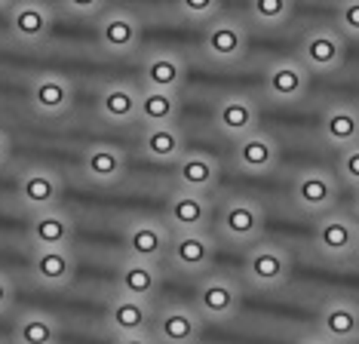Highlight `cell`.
<instances>
[{
  "label": "cell",
  "mask_w": 359,
  "mask_h": 344,
  "mask_svg": "<svg viewBox=\"0 0 359 344\" xmlns=\"http://www.w3.org/2000/svg\"><path fill=\"white\" fill-rule=\"evenodd\" d=\"M0 344H4V341H0Z\"/></svg>",
  "instance_id": "ee69618b"
},
{
  "label": "cell",
  "mask_w": 359,
  "mask_h": 344,
  "mask_svg": "<svg viewBox=\"0 0 359 344\" xmlns=\"http://www.w3.org/2000/svg\"><path fill=\"white\" fill-rule=\"evenodd\" d=\"M353 216L359 218V187H353Z\"/></svg>",
  "instance_id": "60d3db41"
},
{
  "label": "cell",
  "mask_w": 359,
  "mask_h": 344,
  "mask_svg": "<svg viewBox=\"0 0 359 344\" xmlns=\"http://www.w3.org/2000/svg\"><path fill=\"white\" fill-rule=\"evenodd\" d=\"M295 344H334L332 338H325V335L316 329V332H307V335H301V338L295 341Z\"/></svg>",
  "instance_id": "ab89813d"
},
{
  "label": "cell",
  "mask_w": 359,
  "mask_h": 344,
  "mask_svg": "<svg viewBox=\"0 0 359 344\" xmlns=\"http://www.w3.org/2000/svg\"><path fill=\"white\" fill-rule=\"evenodd\" d=\"M111 335H133V332H151L154 323V301L133 298V295L114 292L108 301V314H104Z\"/></svg>",
  "instance_id": "cb8c5ba5"
},
{
  "label": "cell",
  "mask_w": 359,
  "mask_h": 344,
  "mask_svg": "<svg viewBox=\"0 0 359 344\" xmlns=\"http://www.w3.org/2000/svg\"><path fill=\"white\" fill-rule=\"evenodd\" d=\"M243 277L252 289L258 292H276L292 280V256L289 249L271 240H258L246 246L243 258Z\"/></svg>",
  "instance_id": "7a4b0ae2"
},
{
  "label": "cell",
  "mask_w": 359,
  "mask_h": 344,
  "mask_svg": "<svg viewBox=\"0 0 359 344\" xmlns=\"http://www.w3.org/2000/svg\"><path fill=\"white\" fill-rule=\"evenodd\" d=\"M62 6L74 19H99L108 10V0H62Z\"/></svg>",
  "instance_id": "d590c367"
},
{
  "label": "cell",
  "mask_w": 359,
  "mask_h": 344,
  "mask_svg": "<svg viewBox=\"0 0 359 344\" xmlns=\"http://www.w3.org/2000/svg\"><path fill=\"white\" fill-rule=\"evenodd\" d=\"M338 197H341V182L332 169H320V166L301 169L292 178V206L307 218H316L323 212L334 209Z\"/></svg>",
  "instance_id": "52a82bcc"
},
{
  "label": "cell",
  "mask_w": 359,
  "mask_h": 344,
  "mask_svg": "<svg viewBox=\"0 0 359 344\" xmlns=\"http://www.w3.org/2000/svg\"><path fill=\"white\" fill-rule=\"evenodd\" d=\"M203 329H206V319L187 301H172V305L154 310L151 335L157 338V344H200Z\"/></svg>",
  "instance_id": "30bf717a"
},
{
  "label": "cell",
  "mask_w": 359,
  "mask_h": 344,
  "mask_svg": "<svg viewBox=\"0 0 359 344\" xmlns=\"http://www.w3.org/2000/svg\"><path fill=\"white\" fill-rule=\"evenodd\" d=\"M334 28L347 40H359V0H334Z\"/></svg>",
  "instance_id": "d6a6232c"
},
{
  "label": "cell",
  "mask_w": 359,
  "mask_h": 344,
  "mask_svg": "<svg viewBox=\"0 0 359 344\" xmlns=\"http://www.w3.org/2000/svg\"><path fill=\"white\" fill-rule=\"evenodd\" d=\"M15 4V0H0V13H6V10H10V6Z\"/></svg>",
  "instance_id": "b9f144b4"
},
{
  "label": "cell",
  "mask_w": 359,
  "mask_h": 344,
  "mask_svg": "<svg viewBox=\"0 0 359 344\" xmlns=\"http://www.w3.org/2000/svg\"><path fill=\"white\" fill-rule=\"evenodd\" d=\"M334 176H338L341 185L347 187H359V142L338 151V166H334Z\"/></svg>",
  "instance_id": "e575fe53"
},
{
  "label": "cell",
  "mask_w": 359,
  "mask_h": 344,
  "mask_svg": "<svg viewBox=\"0 0 359 344\" xmlns=\"http://www.w3.org/2000/svg\"><path fill=\"white\" fill-rule=\"evenodd\" d=\"M114 344H157L151 332H133V335H114Z\"/></svg>",
  "instance_id": "74e56055"
},
{
  "label": "cell",
  "mask_w": 359,
  "mask_h": 344,
  "mask_svg": "<svg viewBox=\"0 0 359 344\" xmlns=\"http://www.w3.org/2000/svg\"><path fill=\"white\" fill-rule=\"evenodd\" d=\"M172 166H175V185L184 187V191H194V194L209 197L218 187V178H222L218 160L206 151H184Z\"/></svg>",
  "instance_id": "d4e9b609"
},
{
  "label": "cell",
  "mask_w": 359,
  "mask_h": 344,
  "mask_svg": "<svg viewBox=\"0 0 359 344\" xmlns=\"http://www.w3.org/2000/svg\"><path fill=\"white\" fill-rule=\"evenodd\" d=\"M295 0H249V19L264 31H276L292 22Z\"/></svg>",
  "instance_id": "1f68e13d"
},
{
  "label": "cell",
  "mask_w": 359,
  "mask_h": 344,
  "mask_svg": "<svg viewBox=\"0 0 359 344\" xmlns=\"http://www.w3.org/2000/svg\"><path fill=\"white\" fill-rule=\"evenodd\" d=\"M298 59L310 74H334L344 68L347 59V37L334 25L310 28L298 44Z\"/></svg>",
  "instance_id": "9c48e42d"
},
{
  "label": "cell",
  "mask_w": 359,
  "mask_h": 344,
  "mask_svg": "<svg viewBox=\"0 0 359 344\" xmlns=\"http://www.w3.org/2000/svg\"><path fill=\"white\" fill-rule=\"evenodd\" d=\"M28 240L31 246H71V240H74V218L62 206L31 212Z\"/></svg>",
  "instance_id": "f1b7e54d"
},
{
  "label": "cell",
  "mask_w": 359,
  "mask_h": 344,
  "mask_svg": "<svg viewBox=\"0 0 359 344\" xmlns=\"http://www.w3.org/2000/svg\"><path fill=\"white\" fill-rule=\"evenodd\" d=\"M258 105L255 98H249L246 93H227L215 102V111H212V123H215V129L222 133L224 138H236L249 135L252 129H258Z\"/></svg>",
  "instance_id": "d6986e66"
},
{
  "label": "cell",
  "mask_w": 359,
  "mask_h": 344,
  "mask_svg": "<svg viewBox=\"0 0 359 344\" xmlns=\"http://www.w3.org/2000/svg\"><path fill=\"white\" fill-rule=\"evenodd\" d=\"M187 80V59L175 49H151L142 59V86L182 93Z\"/></svg>",
  "instance_id": "44dd1931"
},
{
  "label": "cell",
  "mask_w": 359,
  "mask_h": 344,
  "mask_svg": "<svg viewBox=\"0 0 359 344\" xmlns=\"http://www.w3.org/2000/svg\"><path fill=\"white\" fill-rule=\"evenodd\" d=\"M233 166L243 176H271L280 166V145L264 129H252L249 135L233 142Z\"/></svg>",
  "instance_id": "ac0fdd59"
},
{
  "label": "cell",
  "mask_w": 359,
  "mask_h": 344,
  "mask_svg": "<svg viewBox=\"0 0 359 344\" xmlns=\"http://www.w3.org/2000/svg\"><path fill=\"white\" fill-rule=\"evenodd\" d=\"M182 114V98L178 93H166V89H138V123L151 126V123H178Z\"/></svg>",
  "instance_id": "4dcf8cb0"
},
{
  "label": "cell",
  "mask_w": 359,
  "mask_h": 344,
  "mask_svg": "<svg viewBox=\"0 0 359 344\" xmlns=\"http://www.w3.org/2000/svg\"><path fill=\"white\" fill-rule=\"evenodd\" d=\"M356 231H359V218L353 212L344 209H329L323 216H316L313 221V252L329 265H347L356 258Z\"/></svg>",
  "instance_id": "6da1fadb"
},
{
  "label": "cell",
  "mask_w": 359,
  "mask_h": 344,
  "mask_svg": "<svg viewBox=\"0 0 359 344\" xmlns=\"http://www.w3.org/2000/svg\"><path fill=\"white\" fill-rule=\"evenodd\" d=\"M194 307L200 310V317L206 319V323H215V326L231 323V319H236L243 310L240 283L227 274L209 270V274L200 277L197 289H194Z\"/></svg>",
  "instance_id": "5b68a950"
},
{
  "label": "cell",
  "mask_w": 359,
  "mask_h": 344,
  "mask_svg": "<svg viewBox=\"0 0 359 344\" xmlns=\"http://www.w3.org/2000/svg\"><path fill=\"white\" fill-rule=\"evenodd\" d=\"M10 154H13V142H10V135H6V129H0V166L10 163Z\"/></svg>",
  "instance_id": "f35d334b"
},
{
  "label": "cell",
  "mask_w": 359,
  "mask_h": 344,
  "mask_svg": "<svg viewBox=\"0 0 359 344\" xmlns=\"http://www.w3.org/2000/svg\"><path fill=\"white\" fill-rule=\"evenodd\" d=\"M200 49L212 65L233 68V65H240L249 53V25L243 22L240 15H222L218 13L215 19L206 22Z\"/></svg>",
  "instance_id": "277c9868"
},
{
  "label": "cell",
  "mask_w": 359,
  "mask_h": 344,
  "mask_svg": "<svg viewBox=\"0 0 359 344\" xmlns=\"http://www.w3.org/2000/svg\"><path fill=\"white\" fill-rule=\"evenodd\" d=\"M13 301H15V286H13L10 277L0 270V317H4L6 310L13 307Z\"/></svg>",
  "instance_id": "8d00e7d4"
},
{
  "label": "cell",
  "mask_w": 359,
  "mask_h": 344,
  "mask_svg": "<svg viewBox=\"0 0 359 344\" xmlns=\"http://www.w3.org/2000/svg\"><path fill=\"white\" fill-rule=\"evenodd\" d=\"M59 344H62V341H59Z\"/></svg>",
  "instance_id": "f6af8a7d"
},
{
  "label": "cell",
  "mask_w": 359,
  "mask_h": 344,
  "mask_svg": "<svg viewBox=\"0 0 359 344\" xmlns=\"http://www.w3.org/2000/svg\"><path fill=\"white\" fill-rule=\"evenodd\" d=\"M62 326L59 319L46 310H25L15 317L13 326V344H59Z\"/></svg>",
  "instance_id": "f546056e"
},
{
  "label": "cell",
  "mask_w": 359,
  "mask_h": 344,
  "mask_svg": "<svg viewBox=\"0 0 359 344\" xmlns=\"http://www.w3.org/2000/svg\"><path fill=\"white\" fill-rule=\"evenodd\" d=\"M169 240H172V231L163 218H148L138 216L133 221H126L123 227V249L129 258H142V261H166L169 252Z\"/></svg>",
  "instance_id": "5bb4252c"
},
{
  "label": "cell",
  "mask_w": 359,
  "mask_h": 344,
  "mask_svg": "<svg viewBox=\"0 0 359 344\" xmlns=\"http://www.w3.org/2000/svg\"><path fill=\"white\" fill-rule=\"evenodd\" d=\"M62 194H65V182L59 172L50 166H28L15 178V197L28 209V216L40 209L62 206Z\"/></svg>",
  "instance_id": "9a60e30c"
},
{
  "label": "cell",
  "mask_w": 359,
  "mask_h": 344,
  "mask_svg": "<svg viewBox=\"0 0 359 344\" xmlns=\"http://www.w3.org/2000/svg\"><path fill=\"white\" fill-rule=\"evenodd\" d=\"M356 344H359V341H356Z\"/></svg>",
  "instance_id": "bcb514c9"
},
{
  "label": "cell",
  "mask_w": 359,
  "mask_h": 344,
  "mask_svg": "<svg viewBox=\"0 0 359 344\" xmlns=\"http://www.w3.org/2000/svg\"><path fill=\"white\" fill-rule=\"evenodd\" d=\"M316 329L334 344H356L359 341V301L347 295H332L323 301L316 314Z\"/></svg>",
  "instance_id": "ffe728a7"
},
{
  "label": "cell",
  "mask_w": 359,
  "mask_h": 344,
  "mask_svg": "<svg viewBox=\"0 0 359 344\" xmlns=\"http://www.w3.org/2000/svg\"><path fill=\"white\" fill-rule=\"evenodd\" d=\"M31 277L43 289H68L77 274L71 246H31Z\"/></svg>",
  "instance_id": "2e32d148"
},
{
  "label": "cell",
  "mask_w": 359,
  "mask_h": 344,
  "mask_svg": "<svg viewBox=\"0 0 359 344\" xmlns=\"http://www.w3.org/2000/svg\"><path fill=\"white\" fill-rule=\"evenodd\" d=\"M55 13L46 0H15L6 10V28L10 37L22 46H40L53 34Z\"/></svg>",
  "instance_id": "7c38bea8"
},
{
  "label": "cell",
  "mask_w": 359,
  "mask_h": 344,
  "mask_svg": "<svg viewBox=\"0 0 359 344\" xmlns=\"http://www.w3.org/2000/svg\"><path fill=\"white\" fill-rule=\"evenodd\" d=\"M320 135L334 151H344V147L356 145L359 142V105L353 102L325 105V111L320 117Z\"/></svg>",
  "instance_id": "484cf974"
},
{
  "label": "cell",
  "mask_w": 359,
  "mask_h": 344,
  "mask_svg": "<svg viewBox=\"0 0 359 344\" xmlns=\"http://www.w3.org/2000/svg\"><path fill=\"white\" fill-rule=\"evenodd\" d=\"M28 102L37 117L59 120L74 108V84L59 71H40L28 86Z\"/></svg>",
  "instance_id": "4fadbf2b"
},
{
  "label": "cell",
  "mask_w": 359,
  "mask_h": 344,
  "mask_svg": "<svg viewBox=\"0 0 359 344\" xmlns=\"http://www.w3.org/2000/svg\"><path fill=\"white\" fill-rule=\"evenodd\" d=\"M264 206L252 197H227L215 212V231L231 246H252L264 237Z\"/></svg>",
  "instance_id": "3957f363"
},
{
  "label": "cell",
  "mask_w": 359,
  "mask_h": 344,
  "mask_svg": "<svg viewBox=\"0 0 359 344\" xmlns=\"http://www.w3.org/2000/svg\"><path fill=\"white\" fill-rule=\"evenodd\" d=\"M310 74L301 59H276L267 65L264 80H261V93H264L267 102L273 105H298L304 102L310 93Z\"/></svg>",
  "instance_id": "8fae6325"
},
{
  "label": "cell",
  "mask_w": 359,
  "mask_h": 344,
  "mask_svg": "<svg viewBox=\"0 0 359 344\" xmlns=\"http://www.w3.org/2000/svg\"><path fill=\"white\" fill-rule=\"evenodd\" d=\"M218 256V240L209 231H172L166 265L182 277L209 274Z\"/></svg>",
  "instance_id": "ba28073f"
},
{
  "label": "cell",
  "mask_w": 359,
  "mask_h": 344,
  "mask_svg": "<svg viewBox=\"0 0 359 344\" xmlns=\"http://www.w3.org/2000/svg\"><path fill=\"white\" fill-rule=\"evenodd\" d=\"M356 258H359V231H356Z\"/></svg>",
  "instance_id": "7bdbcfd3"
},
{
  "label": "cell",
  "mask_w": 359,
  "mask_h": 344,
  "mask_svg": "<svg viewBox=\"0 0 359 344\" xmlns=\"http://www.w3.org/2000/svg\"><path fill=\"white\" fill-rule=\"evenodd\" d=\"M83 176L86 182H93L95 187H117L120 182L126 178V151L117 145H108V142H99V145H89L83 151Z\"/></svg>",
  "instance_id": "603a6c76"
},
{
  "label": "cell",
  "mask_w": 359,
  "mask_h": 344,
  "mask_svg": "<svg viewBox=\"0 0 359 344\" xmlns=\"http://www.w3.org/2000/svg\"><path fill=\"white\" fill-rule=\"evenodd\" d=\"M212 218L215 212H212L209 197L184 191V187H175L163 206V221L169 225V231H209Z\"/></svg>",
  "instance_id": "e0dca14e"
},
{
  "label": "cell",
  "mask_w": 359,
  "mask_h": 344,
  "mask_svg": "<svg viewBox=\"0 0 359 344\" xmlns=\"http://www.w3.org/2000/svg\"><path fill=\"white\" fill-rule=\"evenodd\" d=\"M222 4L224 0H175L178 13H182L187 22H197V25H206L209 19H215V15L222 13Z\"/></svg>",
  "instance_id": "836d02e7"
},
{
  "label": "cell",
  "mask_w": 359,
  "mask_h": 344,
  "mask_svg": "<svg viewBox=\"0 0 359 344\" xmlns=\"http://www.w3.org/2000/svg\"><path fill=\"white\" fill-rule=\"evenodd\" d=\"M114 292L154 301L163 292V267L157 261H142L126 256L117 265V274H114Z\"/></svg>",
  "instance_id": "7402d4cb"
},
{
  "label": "cell",
  "mask_w": 359,
  "mask_h": 344,
  "mask_svg": "<svg viewBox=\"0 0 359 344\" xmlns=\"http://www.w3.org/2000/svg\"><path fill=\"white\" fill-rule=\"evenodd\" d=\"M142 19L135 13L123 10V6H108L99 19H95V44L104 55H114V59H126V55H135L142 49Z\"/></svg>",
  "instance_id": "8992f818"
},
{
  "label": "cell",
  "mask_w": 359,
  "mask_h": 344,
  "mask_svg": "<svg viewBox=\"0 0 359 344\" xmlns=\"http://www.w3.org/2000/svg\"><path fill=\"white\" fill-rule=\"evenodd\" d=\"M99 117L108 126H133L138 123V86L126 80H111L99 89Z\"/></svg>",
  "instance_id": "83f0119b"
},
{
  "label": "cell",
  "mask_w": 359,
  "mask_h": 344,
  "mask_svg": "<svg viewBox=\"0 0 359 344\" xmlns=\"http://www.w3.org/2000/svg\"><path fill=\"white\" fill-rule=\"evenodd\" d=\"M138 151L151 163L169 166V163H175L187 151V142H184V133L175 123H151V126H142Z\"/></svg>",
  "instance_id": "4316f807"
}]
</instances>
